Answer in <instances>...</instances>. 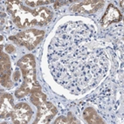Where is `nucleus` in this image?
Listing matches in <instances>:
<instances>
[{
  "label": "nucleus",
  "instance_id": "5",
  "mask_svg": "<svg viewBox=\"0 0 124 124\" xmlns=\"http://www.w3.org/2000/svg\"><path fill=\"white\" fill-rule=\"evenodd\" d=\"M0 73H1V83L4 86L8 88L13 86L11 81V63L9 57L1 51V59H0Z\"/></svg>",
  "mask_w": 124,
  "mask_h": 124
},
{
  "label": "nucleus",
  "instance_id": "4",
  "mask_svg": "<svg viewBox=\"0 0 124 124\" xmlns=\"http://www.w3.org/2000/svg\"><path fill=\"white\" fill-rule=\"evenodd\" d=\"M31 115L32 111L29 105H27L26 103H18L14 107L11 118L14 123L23 124L30 122Z\"/></svg>",
  "mask_w": 124,
  "mask_h": 124
},
{
  "label": "nucleus",
  "instance_id": "3",
  "mask_svg": "<svg viewBox=\"0 0 124 124\" xmlns=\"http://www.w3.org/2000/svg\"><path fill=\"white\" fill-rule=\"evenodd\" d=\"M44 31L30 29L23 32H20L13 37H10V39L14 40L16 43H18L20 46H24L27 47L29 50H31L39 44V42L44 38Z\"/></svg>",
  "mask_w": 124,
  "mask_h": 124
},
{
  "label": "nucleus",
  "instance_id": "10",
  "mask_svg": "<svg viewBox=\"0 0 124 124\" xmlns=\"http://www.w3.org/2000/svg\"><path fill=\"white\" fill-rule=\"evenodd\" d=\"M83 116H84V119L86 120L87 123H104V121L98 116L96 111L92 108H87L85 109V111L83 112Z\"/></svg>",
  "mask_w": 124,
  "mask_h": 124
},
{
  "label": "nucleus",
  "instance_id": "9",
  "mask_svg": "<svg viewBox=\"0 0 124 124\" xmlns=\"http://www.w3.org/2000/svg\"><path fill=\"white\" fill-rule=\"evenodd\" d=\"M121 19H122V13L119 11V10L114 7V5H108L106 13L102 18L101 24L103 26H107L110 23L118 22Z\"/></svg>",
  "mask_w": 124,
  "mask_h": 124
},
{
  "label": "nucleus",
  "instance_id": "11",
  "mask_svg": "<svg viewBox=\"0 0 124 124\" xmlns=\"http://www.w3.org/2000/svg\"><path fill=\"white\" fill-rule=\"evenodd\" d=\"M31 101L37 108H39V107H40L44 103H46V94L41 93V91H37V92L31 93Z\"/></svg>",
  "mask_w": 124,
  "mask_h": 124
},
{
  "label": "nucleus",
  "instance_id": "2",
  "mask_svg": "<svg viewBox=\"0 0 124 124\" xmlns=\"http://www.w3.org/2000/svg\"><path fill=\"white\" fill-rule=\"evenodd\" d=\"M18 66L21 68L24 82L19 89L17 90L15 95L18 98H23L30 93L37 91H41V86H39L35 77V60L31 54H27L24 56L18 62Z\"/></svg>",
  "mask_w": 124,
  "mask_h": 124
},
{
  "label": "nucleus",
  "instance_id": "13",
  "mask_svg": "<svg viewBox=\"0 0 124 124\" xmlns=\"http://www.w3.org/2000/svg\"><path fill=\"white\" fill-rule=\"evenodd\" d=\"M54 123H56V124H59V123H64V124H66V123H68V122H67V119H66L64 116H62V117L58 118V119L55 121V122H54Z\"/></svg>",
  "mask_w": 124,
  "mask_h": 124
},
{
  "label": "nucleus",
  "instance_id": "12",
  "mask_svg": "<svg viewBox=\"0 0 124 124\" xmlns=\"http://www.w3.org/2000/svg\"><path fill=\"white\" fill-rule=\"evenodd\" d=\"M53 3V1H26V5L29 6H39V5H46Z\"/></svg>",
  "mask_w": 124,
  "mask_h": 124
},
{
  "label": "nucleus",
  "instance_id": "8",
  "mask_svg": "<svg viewBox=\"0 0 124 124\" xmlns=\"http://www.w3.org/2000/svg\"><path fill=\"white\" fill-rule=\"evenodd\" d=\"M13 99L9 93H1V117L9 118L13 111Z\"/></svg>",
  "mask_w": 124,
  "mask_h": 124
},
{
  "label": "nucleus",
  "instance_id": "15",
  "mask_svg": "<svg viewBox=\"0 0 124 124\" xmlns=\"http://www.w3.org/2000/svg\"><path fill=\"white\" fill-rule=\"evenodd\" d=\"M19 76H20L19 72H18V71H16L15 73H14V74H13V80H15V81L18 80V79H19Z\"/></svg>",
  "mask_w": 124,
  "mask_h": 124
},
{
  "label": "nucleus",
  "instance_id": "6",
  "mask_svg": "<svg viewBox=\"0 0 124 124\" xmlns=\"http://www.w3.org/2000/svg\"><path fill=\"white\" fill-rule=\"evenodd\" d=\"M38 109V115L34 123H48L57 113L55 107L48 101L39 107Z\"/></svg>",
  "mask_w": 124,
  "mask_h": 124
},
{
  "label": "nucleus",
  "instance_id": "1",
  "mask_svg": "<svg viewBox=\"0 0 124 124\" xmlns=\"http://www.w3.org/2000/svg\"><path fill=\"white\" fill-rule=\"evenodd\" d=\"M7 10L13 18V21L18 27L24 28L31 25H43L52 19L53 13L45 7L31 10L24 7L18 1H8Z\"/></svg>",
  "mask_w": 124,
  "mask_h": 124
},
{
  "label": "nucleus",
  "instance_id": "14",
  "mask_svg": "<svg viewBox=\"0 0 124 124\" xmlns=\"http://www.w3.org/2000/svg\"><path fill=\"white\" fill-rule=\"evenodd\" d=\"M5 50H6L7 53H11L15 51V47H14L13 46H11V45H8V46H6V47H5Z\"/></svg>",
  "mask_w": 124,
  "mask_h": 124
},
{
  "label": "nucleus",
  "instance_id": "7",
  "mask_svg": "<svg viewBox=\"0 0 124 124\" xmlns=\"http://www.w3.org/2000/svg\"><path fill=\"white\" fill-rule=\"evenodd\" d=\"M104 5L103 1H84L80 5H73L71 8V11L79 12V13H93L100 9Z\"/></svg>",
  "mask_w": 124,
  "mask_h": 124
},
{
  "label": "nucleus",
  "instance_id": "16",
  "mask_svg": "<svg viewBox=\"0 0 124 124\" xmlns=\"http://www.w3.org/2000/svg\"><path fill=\"white\" fill-rule=\"evenodd\" d=\"M65 4H67V2H55L54 3V7L55 8H58V7H60V6H61V5H65Z\"/></svg>",
  "mask_w": 124,
  "mask_h": 124
}]
</instances>
